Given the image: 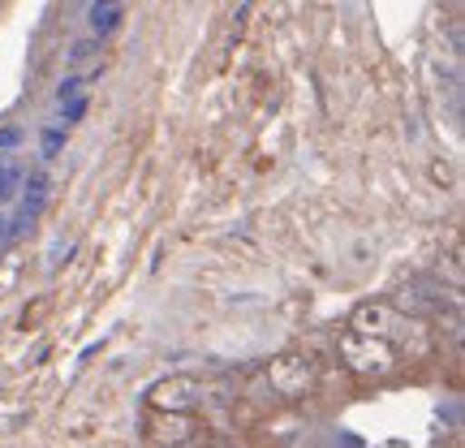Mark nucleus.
Returning a JSON list of instances; mask_svg holds the SVG:
<instances>
[{"label": "nucleus", "instance_id": "1", "mask_svg": "<svg viewBox=\"0 0 465 448\" xmlns=\"http://www.w3.org/2000/svg\"><path fill=\"white\" fill-rule=\"evenodd\" d=\"M336 358H341V366L349 375L371 383L392 380L401 371V353L392 349V341H371V336H358V333H345L336 341Z\"/></svg>", "mask_w": 465, "mask_h": 448}, {"label": "nucleus", "instance_id": "2", "mask_svg": "<svg viewBox=\"0 0 465 448\" xmlns=\"http://www.w3.org/2000/svg\"><path fill=\"white\" fill-rule=\"evenodd\" d=\"M267 383L281 401H306L319 388V358L306 349H284L267 363Z\"/></svg>", "mask_w": 465, "mask_h": 448}, {"label": "nucleus", "instance_id": "3", "mask_svg": "<svg viewBox=\"0 0 465 448\" xmlns=\"http://www.w3.org/2000/svg\"><path fill=\"white\" fill-rule=\"evenodd\" d=\"M203 401H207V383L199 375H185V371L164 375L160 383L147 388V405L155 414H194Z\"/></svg>", "mask_w": 465, "mask_h": 448}, {"label": "nucleus", "instance_id": "4", "mask_svg": "<svg viewBox=\"0 0 465 448\" xmlns=\"http://www.w3.org/2000/svg\"><path fill=\"white\" fill-rule=\"evenodd\" d=\"M147 440L155 448H185V444H194L207 427H203L194 414H155V410H147Z\"/></svg>", "mask_w": 465, "mask_h": 448}, {"label": "nucleus", "instance_id": "5", "mask_svg": "<svg viewBox=\"0 0 465 448\" xmlns=\"http://www.w3.org/2000/svg\"><path fill=\"white\" fill-rule=\"evenodd\" d=\"M401 328V315L392 302H358L349 315V333L371 336V341H392Z\"/></svg>", "mask_w": 465, "mask_h": 448}, {"label": "nucleus", "instance_id": "6", "mask_svg": "<svg viewBox=\"0 0 465 448\" xmlns=\"http://www.w3.org/2000/svg\"><path fill=\"white\" fill-rule=\"evenodd\" d=\"M431 182L435 185H452V164L449 160H431Z\"/></svg>", "mask_w": 465, "mask_h": 448}]
</instances>
